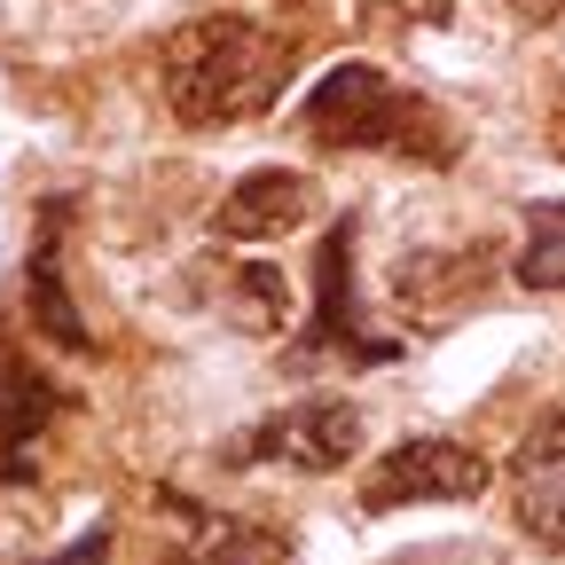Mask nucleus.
Masks as SVG:
<instances>
[{"instance_id":"1","label":"nucleus","mask_w":565,"mask_h":565,"mask_svg":"<svg viewBox=\"0 0 565 565\" xmlns=\"http://www.w3.org/2000/svg\"><path fill=\"white\" fill-rule=\"evenodd\" d=\"M158 87H166V110L196 134L212 126H244L259 110H275V95L291 87V40L221 9V17H196L166 40L158 55Z\"/></svg>"},{"instance_id":"2","label":"nucleus","mask_w":565,"mask_h":565,"mask_svg":"<svg viewBox=\"0 0 565 565\" xmlns=\"http://www.w3.org/2000/svg\"><path fill=\"white\" fill-rule=\"evenodd\" d=\"M307 134L322 150H408V158L440 150V141H424L433 110L377 63H330L307 95Z\"/></svg>"},{"instance_id":"3","label":"nucleus","mask_w":565,"mask_h":565,"mask_svg":"<svg viewBox=\"0 0 565 565\" xmlns=\"http://www.w3.org/2000/svg\"><path fill=\"white\" fill-rule=\"evenodd\" d=\"M494 487V463L471 440L448 433H416L393 440L370 471H362V511H416V503H479Z\"/></svg>"},{"instance_id":"4","label":"nucleus","mask_w":565,"mask_h":565,"mask_svg":"<svg viewBox=\"0 0 565 565\" xmlns=\"http://www.w3.org/2000/svg\"><path fill=\"white\" fill-rule=\"evenodd\" d=\"M362 440H370V424H362V408L353 401H299V408H282V416H267L259 433H244V463H282V471H345L353 456H362Z\"/></svg>"},{"instance_id":"5","label":"nucleus","mask_w":565,"mask_h":565,"mask_svg":"<svg viewBox=\"0 0 565 565\" xmlns=\"http://www.w3.org/2000/svg\"><path fill=\"white\" fill-rule=\"evenodd\" d=\"M315 212H322L315 173L259 166V173H244L221 204H212V236H221V244H282V236H299Z\"/></svg>"},{"instance_id":"6","label":"nucleus","mask_w":565,"mask_h":565,"mask_svg":"<svg viewBox=\"0 0 565 565\" xmlns=\"http://www.w3.org/2000/svg\"><path fill=\"white\" fill-rule=\"evenodd\" d=\"M511 511L534 542L565 550V401L542 408L511 448Z\"/></svg>"},{"instance_id":"7","label":"nucleus","mask_w":565,"mask_h":565,"mask_svg":"<svg viewBox=\"0 0 565 565\" xmlns=\"http://www.w3.org/2000/svg\"><path fill=\"white\" fill-rule=\"evenodd\" d=\"M315 345H345V362H393V338L362 330V307H353V221L330 228L322 259H315Z\"/></svg>"},{"instance_id":"8","label":"nucleus","mask_w":565,"mask_h":565,"mask_svg":"<svg viewBox=\"0 0 565 565\" xmlns=\"http://www.w3.org/2000/svg\"><path fill=\"white\" fill-rule=\"evenodd\" d=\"M24 315H32V330H40V338H55V345H71V353H95V330H87L79 299L63 291V244H55V212L40 221V244H32V259H24Z\"/></svg>"},{"instance_id":"9","label":"nucleus","mask_w":565,"mask_h":565,"mask_svg":"<svg viewBox=\"0 0 565 565\" xmlns=\"http://www.w3.org/2000/svg\"><path fill=\"white\" fill-rule=\"evenodd\" d=\"M511 275L526 291H565V204H526V244L511 252Z\"/></svg>"},{"instance_id":"10","label":"nucleus","mask_w":565,"mask_h":565,"mask_svg":"<svg viewBox=\"0 0 565 565\" xmlns=\"http://www.w3.org/2000/svg\"><path fill=\"white\" fill-rule=\"evenodd\" d=\"M181 565H244V534H236V526H212V519H196V550H189Z\"/></svg>"},{"instance_id":"11","label":"nucleus","mask_w":565,"mask_h":565,"mask_svg":"<svg viewBox=\"0 0 565 565\" xmlns=\"http://www.w3.org/2000/svg\"><path fill=\"white\" fill-rule=\"evenodd\" d=\"M47 565H110V526H87L71 550H55Z\"/></svg>"},{"instance_id":"12","label":"nucleus","mask_w":565,"mask_h":565,"mask_svg":"<svg viewBox=\"0 0 565 565\" xmlns=\"http://www.w3.org/2000/svg\"><path fill=\"white\" fill-rule=\"evenodd\" d=\"M511 9H519L526 24H550V17H565V0H511Z\"/></svg>"},{"instance_id":"13","label":"nucleus","mask_w":565,"mask_h":565,"mask_svg":"<svg viewBox=\"0 0 565 565\" xmlns=\"http://www.w3.org/2000/svg\"><path fill=\"white\" fill-rule=\"evenodd\" d=\"M557 158H565V118H557Z\"/></svg>"}]
</instances>
